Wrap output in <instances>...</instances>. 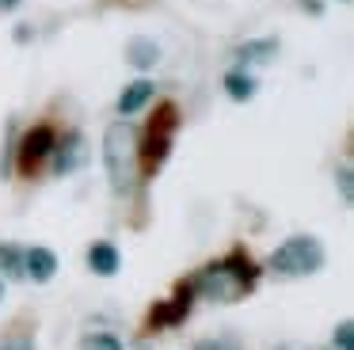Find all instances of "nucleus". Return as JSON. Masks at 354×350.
I'll use <instances>...</instances> for the list:
<instances>
[{"instance_id": "nucleus-14", "label": "nucleus", "mask_w": 354, "mask_h": 350, "mask_svg": "<svg viewBox=\"0 0 354 350\" xmlns=\"http://www.w3.org/2000/svg\"><path fill=\"white\" fill-rule=\"evenodd\" d=\"M0 270L8 278H24V251L16 243H0Z\"/></svg>"}, {"instance_id": "nucleus-8", "label": "nucleus", "mask_w": 354, "mask_h": 350, "mask_svg": "<svg viewBox=\"0 0 354 350\" xmlns=\"http://www.w3.org/2000/svg\"><path fill=\"white\" fill-rule=\"evenodd\" d=\"M88 266H92V274H103V278H111V274H118V266H122V255H118L115 243L95 240L92 248H88Z\"/></svg>"}, {"instance_id": "nucleus-9", "label": "nucleus", "mask_w": 354, "mask_h": 350, "mask_svg": "<svg viewBox=\"0 0 354 350\" xmlns=\"http://www.w3.org/2000/svg\"><path fill=\"white\" fill-rule=\"evenodd\" d=\"M274 53H278V38H255V42L236 46L240 65H267V61H274Z\"/></svg>"}, {"instance_id": "nucleus-6", "label": "nucleus", "mask_w": 354, "mask_h": 350, "mask_svg": "<svg viewBox=\"0 0 354 350\" xmlns=\"http://www.w3.org/2000/svg\"><path fill=\"white\" fill-rule=\"evenodd\" d=\"M54 172L57 175H69V172H77L80 164H84V137L80 133H65L62 137V145H54Z\"/></svg>"}, {"instance_id": "nucleus-22", "label": "nucleus", "mask_w": 354, "mask_h": 350, "mask_svg": "<svg viewBox=\"0 0 354 350\" xmlns=\"http://www.w3.org/2000/svg\"><path fill=\"white\" fill-rule=\"evenodd\" d=\"M282 350H301V347H282Z\"/></svg>"}, {"instance_id": "nucleus-13", "label": "nucleus", "mask_w": 354, "mask_h": 350, "mask_svg": "<svg viewBox=\"0 0 354 350\" xmlns=\"http://www.w3.org/2000/svg\"><path fill=\"white\" fill-rule=\"evenodd\" d=\"M225 91H229L236 103H244V99L255 95V76L244 73V68H232V73H225Z\"/></svg>"}, {"instance_id": "nucleus-21", "label": "nucleus", "mask_w": 354, "mask_h": 350, "mask_svg": "<svg viewBox=\"0 0 354 350\" xmlns=\"http://www.w3.org/2000/svg\"><path fill=\"white\" fill-rule=\"evenodd\" d=\"M0 301H4V278H0Z\"/></svg>"}, {"instance_id": "nucleus-12", "label": "nucleus", "mask_w": 354, "mask_h": 350, "mask_svg": "<svg viewBox=\"0 0 354 350\" xmlns=\"http://www.w3.org/2000/svg\"><path fill=\"white\" fill-rule=\"evenodd\" d=\"M126 61H130L133 68H153L156 61H160V46H156L153 38H133V42L126 46Z\"/></svg>"}, {"instance_id": "nucleus-1", "label": "nucleus", "mask_w": 354, "mask_h": 350, "mask_svg": "<svg viewBox=\"0 0 354 350\" xmlns=\"http://www.w3.org/2000/svg\"><path fill=\"white\" fill-rule=\"evenodd\" d=\"M252 286H255V266H252V259H248V255L221 259V263L206 266V270L191 282L194 293H202L206 301H214V304L240 301L244 293H252Z\"/></svg>"}, {"instance_id": "nucleus-16", "label": "nucleus", "mask_w": 354, "mask_h": 350, "mask_svg": "<svg viewBox=\"0 0 354 350\" xmlns=\"http://www.w3.org/2000/svg\"><path fill=\"white\" fill-rule=\"evenodd\" d=\"M331 347H335V350H354V324H351V320H343V324L335 327Z\"/></svg>"}, {"instance_id": "nucleus-15", "label": "nucleus", "mask_w": 354, "mask_h": 350, "mask_svg": "<svg viewBox=\"0 0 354 350\" xmlns=\"http://www.w3.org/2000/svg\"><path fill=\"white\" fill-rule=\"evenodd\" d=\"M80 350H126V347H122V339L111 335V331H92V335L80 339Z\"/></svg>"}, {"instance_id": "nucleus-5", "label": "nucleus", "mask_w": 354, "mask_h": 350, "mask_svg": "<svg viewBox=\"0 0 354 350\" xmlns=\"http://www.w3.org/2000/svg\"><path fill=\"white\" fill-rule=\"evenodd\" d=\"M54 145H57L54 129H50V126H35L31 133L24 137V145H19V164H24V172H35V167L54 152Z\"/></svg>"}, {"instance_id": "nucleus-4", "label": "nucleus", "mask_w": 354, "mask_h": 350, "mask_svg": "<svg viewBox=\"0 0 354 350\" xmlns=\"http://www.w3.org/2000/svg\"><path fill=\"white\" fill-rule=\"evenodd\" d=\"M171 133H176V107H160L156 122L149 126V145H145V164L160 167V160L171 149Z\"/></svg>"}, {"instance_id": "nucleus-3", "label": "nucleus", "mask_w": 354, "mask_h": 350, "mask_svg": "<svg viewBox=\"0 0 354 350\" xmlns=\"http://www.w3.org/2000/svg\"><path fill=\"white\" fill-rule=\"evenodd\" d=\"M324 266V243L316 236H290L286 243H278L270 255V270L282 278H305Z\"/></svg>"}, {"instance_id": "nucleus-17", "label": "nucleus", "mask_w": 354, "mask_h": 350, "mask_svg": "<svg viewBox=\"0 0 354 350\" xmlns=\"http://www.w3.org/2000/svg\"><path fill=\"white\" fill-rule=\"evenodd\" d=\"M339 190H343V202H351L354 198V183H351V167H339Z\"/></svg>"}, {"instance_id": "nucleus-7", "label": "nucleus", "mask_w": 354, "mask_h": 350, "mask_svg": "<svg viewBox=\"0 0 354 350\" xmlns=\"http://www.w3.org/2000/svg\"><path fill=\"white\" fill-rule=\"evenodd\" d=\"M24 274L35 282H50L57 274V255L50 248H27L24 251Z\"/></svg>"}, {"instance_id": "nucleus-11", "label": "nucleus", "mask_w": 354, "mask_h": 350, "mask_svg": "<svg viewBox=\"0 0 354 350\" xmlns=\"http://www.w3.org/2000/svg\"><path fill=\"white\" fill-rule=\"evenodd\" d=\"M153 80H133L130 88H122V95H118V114H138L141 107L153 99Z\"/></svg>"}, {"instance_id": "nucleus-18", "label": "nucleus", "mask_w": 354, "mask_h": 350, "mask_svg": "<svg viewBox=\"0 0 354 350\" xmlns=\"http://www.w3.org/2000/svg\"><path fill=\"white\" fill-rule=\"evenodd\" d=\"M194 350H236V347H229V342H221V339H202Z\"/></svg>"}, {"instance_id": "nucleus-20", "label": "nucleus", "mask_w": 354, "mask_h": 350, "mask_svg": "<svg viewBox=\"0 0 354 350\" xmlns=\"http://www.w3.org/2000/svg\"><path fill=\"white\" fill-rule=\"evenodd\" d=\"M19 4H24V0H0V12H16Z\"/></svg>"}, {"instance_id": "nucleus-19", "label": "nucleus", "mask_w": 354, "mask_h": 350, "mask_svg": "<svg viewBox=\"0 0 354 350\" xmlns=\"http://www.w3.org/2000/svg\"><path fill=\"white\" fill-rule=\"evenodd\" d=\"M0 350H35V347H31V342H24V339H16V342H4Z\"/></svg>"}, {"instance_id": "nucleus-2", "label": "nucleus", "mask_w": 354, "mask_h": 350, "mask_svg": "<svg viewBox=\"0 0 354 350\" xmlns=\"http://www.w3.org/2000/svg\"><path fill=\"white\" fill-rule=\"evenodd\" d=\"M103 167L115 194H130L138 183V129L130 122H111L103 133Z\"/></svg>"}, {"instance_id": "nucleus-10", "label": "nucleus", "mask_w": 354, "mask_h": 350, "mask_svg": "<svg viewBox=\"0 0 354 350\" xmlns=\"http://www.w3.org/2000/svg\"><path fill=\"white\" fill-rule=\"evenodd\" d=\"M191 293H194V289L187 286V289H179V293H176V301L160 304V308L153 312V327H168V324H179V320L187 316V308H191Z\"/></svg>"}]
</instances>
